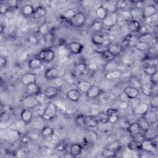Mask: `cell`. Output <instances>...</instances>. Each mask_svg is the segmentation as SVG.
Listing matches in <instances>:
<instances>
[{
	"mask_svg": "<svg viewBox=\"0 0 158 158\" xmlns=\"http://www.w3.org/2000/svg\"><path fill=\"white\" fill-rule=\"evenodd\" d=\"M120 147L119 146V143L118 142H117V141H115V142H113L112 143H110L107 148H106V149H109V151L113 152H115L118 149V148Z\"/></svg>",
	"mask_w": 158,
	"mask_h": 158,
	"instance_id": "cell-54",
	"label": "cell"
},
{
	"mask_svg": "<svg viewBox=\"0 0 158 158\" xmlns=\"http://www.w3.org/2000/svg\"><path fill=\"white\" fill-rule=\"evenodd\" d=\"M4 28H5V27L3 25V24H1V26H0V32H1V34L2 33L3 30H4Z\"/></svg>",
	"mask_w": 158,
	"mask_h": 158,
	"instance_id": "cell-62",
	"label": "cell"
},
{
	"mask_svg": "<svg viewBox=\"0 0 158 158\" xmlns=\"http://www.w3.org/2000/svg\"><path fill=\"white\" fill-rule=\"evenodd\" d=\"M107 14H108V12L102 6L98 7L96 10V17L99 20L101 21L107 16Z\"/></svg>",
	"mask_w": 158,
	"mask_h": 158,
	"instance_id": "cell-42",
	"label": "cell"
},
{
	"mask_svg": "<svg viewBox=\"0 0 158 158\" xmlns=\"http://www.w3.org/2000/svg\"><path fill=\"white\" fill-rule=\"evenodd\" d=\"M127 27L128 30H130L133 33L139 32L141 29V25L140 23L136 20L130 19L127 22Z\"/></svg>",
	"mask_w": 158,
	"mask_h": 158,
	"instance_id": "cell-28",
	"label": "cell"
},
{
	"mask_svg": "<svg viewBox=\"0 0 158 158\" xmlns=\"http://www.w3.org/2000/svg\"><path fill=\"white\" fill-rule=\"evenodd\" d=\"M69 48L70 51L73 54H80L83 49V45L80 42L73 41L69 44Z\"/></svg>",
	"mask_w": 158,
	"mask_h": 158,
	"instance_id": "cell-26",
	"label": "cell"
},
{
	"mask_svg": "<svg viewBox=\"0 0 158 158\" xmlns=\"http://www.w3.org/2000/svg\"><path fill=\"white\" fill-rule=\"evenodd\" d=\"M149 109V106L148 104L143 102H138L133 109L134 114L137 115H144Z\"/></svg>",
	"mask_w": 158,
	"mask_h": 158,
	"instance_id": "cell-14",
	"label": "cell"
},
{
	"mask_svg": "<svg viewBox=\"0 0 158 158\" xmlns=\"http://www.w3.org/2000/svg\"><path fill=\"white\" fill-rule=\"evenodd\" d=\"M128 83H129V86L135 88H139L141 85V82L140 81L139 79L138 78L136 77H132L129 79L128 81Z\"/></svg>",
	"mask_w": 158,
	"mask_h": 158,
	"instance_id": "cell-45",
	"label": "cell"
},
{
	"mask_svg": "<svg viewBox=\"0 0 158 158\" xmlns=\"http://www.w3.org/2000/svg\"><path fill=\"white\" fill-rule=\"evenodd\" d=\"M22 104L24 109H31L38 106L40 104V101L37 98V96L27 95L23 98Z\"/></svg>",
	"mask_w": 158,
	"mask_h": 158,
	"instance_id": "cell-2",
	"label": "cell"
},
{
	"mask_svg": "<svg viewBox=\"0 0 158 158\" xmlns=\"http://www.w3.org/2000/svg\"><path fill=\"white\" fill-rule=\"evenodd\" d=\"M59 75V70L55 67H49L44 72V77L48 81L56 80L58 78Z\"/></svg>",
	"mask_w": 158,
	"mask_h": 158,
	"instance_id": "cell-21",
	"label": "cell"
},
{
	"mask_svg": "<svg viewBox=\"0 0 158 158\" xmlns=\"http://www.w3.org/2000/svg\"><path fill=\"white\" fill-rule=\"evenodd\" d=\"M143 132L142 133V137L144 139H149L152 141L156 140L157 138V130L156 128L147 127L146 128L143 130Z\"/></svg>",
	"mask_w": 158,
	"mask_h": 158,
	"instance_id": "cell-9",
	"label": "cell"
},
{
	"mask_svg": "<svg viewBox=\"0 0 158 158\" xmlns=\"http://www.w3.org/2000/svg\"><path fill=\"white\" fill-rule=\"evenodd\" d=\"M138 41V37L132 34L127 35L123 40V43L127 46H134Z\"/></svg>",
	"mask_w": 158,
	"mask_h": 158,
	"instance_id": "cell-39",
	"label": "cell"
},
{
	"mask_svg": "<svg viewBox=\"0 0 158 158\" xmlns=\"http://www.w3.org/2000/svg\"><path fill=\"white\" fill-rule=\"evenodd\" d=\"M91 83L87 80H82L79 81L77 85V89L81 93H86L91 86Z\"/></svg>",
	"mask_w": 158,
	"mask_h": 158,
	"instance_id": "cell-34",
	"label": "cell"
},
{
	"mask_svg": "<svg viewBox=\"0 0 158 158\" xmlns=\"http://www.w3.org/2000/svg\"><path fill=\"white\" fill-rule=\"evenodd\" d=\"M54 134V130L48 126H44L41 130V135L43 138L51 137Z\"/></svg>",
	"mask_w": 158,
	"mask_h": 158,
	"instance_id": "cell-43",
	"label": "cell"
},
{
	"mask_svg": "<svg viewBox=\"0 0 158 158\" xmlns=\"http://www.w3.org/2000/svg\"><path fill=\"white\" fill-rule=\"evenodd\" d=\"M102 6L105 8V9L107 10L108 14L117 12V11L115 1H107Z\"/></svg>",
	"mask_w": 158,
	"mask_h": 158,
	"instance_id": "cell-36",
	"label": "cell"
},
{
	"mask_svg": "<svg viewBox=\"0 0 158 158\" xmlns=\"http://www.w3.org/2000/svg\"><path fill=\"white\" fill-rule=\"evenodd\" d=\"M86 15L82 12H78L69 22L70 25L75 27H81L86 22Z\"/></svg>",
	"mask_w": 158,
	"mask_h": 158,
	"instance_id": "cell-5",
	"label": "cell"
},
{
	"mask_svg": "<svg viewBox=\"0 0 158 158\" xmlns=\"http://www.w3.org/2000/svg\"><path fill=\"white\" fill-rule=\"evenodd\" d=\"M65 143H59L58 144H57V145L56 146V150H57V151H59V152H62V151H64L65 149Z\"/></svg>",
	"mask_w": 158,
	"mask_h": 158,
	"instance_id": "cell-58",
	"label": "cell"
},
{
	"mask_svg": "<svg viewBox=\"0 0 158 158\" xmlns=\"http://www.w3.org/2000/svg\"><path fill=\"white\" fill-rule=\"evenodd\" d=\"M9 138H10L9 139L14 140V139H15V138H18L19 132L15 130H13L11 131L10 133H9Z\"/></svg>",
	"mask_w": 158,
	"mask_h": 158,
	"instance_id": "cell-60",
	"label": "cell"
},
{
	"mask_svg": "<svg viewBox=\"0 0 158 158\" xmlns=\"http://www.w3.org/2000/svg\"><path fill=\"white\" fill-rule=\"evenodd\" d=\"M98 120L99 123H106L108 122V116L106 112H99L98 115H96Z\"/></svg>",
	"mask_w": 158,
	"mask_h": 158,
	"instance_id": "cell-48",
	"label": "cell"
},
{
	"mask_svg": "<svg viewBox=\"0 0 158 158\" xmlns=\"http://www.w3.org/2000/svg\"><path fill=\"white\" fill-rule=\"evenodd\" d=\"M143 72L148 75H152L157 72V66L154 64H144L143 67Z\"/></svg>",
	"mask_w": 158,
	"mask_h": 158,
	"instance_id": "cell-40",
	"label": "cell"
},
{
	"mask_svg": "<svg viewBox=\"0 0 158 158\" xmlns=\"http://www.w3.org/2000/svg\"><path fill=\"white\" fill-rule=\"evenodd\" d=\"M152 97L149 101V106L153 109H157L158 107V96L157 94H154L152 95Z\"/></svg>",
	"mask_w": 158,
	"mask_h": 158,
	"instance_id": "cell-51",
	"label": "cell"
},
{
	"mask_svg": "<svg viewBox=\"0 0 158 158\" xmlns=\"http://www.w3.org/2000/svg\"><path fill=\"white\" fill-rule=\"evenodd\" d=\"M7 6L9 9H14L17 7L18 6V1L16 0H9L6 2Z\"/></svg>",
	"mask_w": 158,
	"mask_h": 158,
	"instance_id": "cell-57",
	"label": "cell"
},
{
	"mask_svg": "<svg viewBox=\"0 0 158 158\" xmlns=\"http://www.w3.org/2000/svg\"><path fill=\"white\" fill-rule=\"evenodd\" d=\"M102 57L105 60H106L107 61H109V62H110V61L113 60L114 59L115 57L107 49L104 50L102 52Z\"/></svg>",
	"mask_w": 158,
	"mask_h": 158,
	"instance_id": "cell-49",
	"label": "cell"
},
{
	"mask_svg": "<svg viewBox=\"0 0 158 158\" xmlns=\"http://www.w3.org/2000/svg\"><path fill=\"white\" fill-rule=\"evenodd\" d=\"M35 8L31 4H25L21 9L22 14L25 17H30L32 16L34 12Z\"/></svg>",
	"mask_w": 158,
	"mask_h": 158,
	"instance_id": "cell-38",
	"label": "cell"
},
{
	"mask_svg": "<svg viewBox=\"0 0 158 158\" xmlns=\"http://www.w3.org/2000/svg\"><path fill=\"white\" fill-rule=\"evenodd\" d=\"M156 148L157 145L156 143H154V141L143 139L141 142V149L147 152H154V151L156 150Z\"/></svg>",
	"mask_w": 158,
	"mask_h": 158,
	"instance_id": "cell-10",
	"label": "cell"
},
{
	"mask_svg": "<svg viewBox=\"0 0 158 158\" xmlns=\"http://www.w3.org/2000/svg\"><path fill=\"white\" fill-rule=\"evenodd\" d=\"M43 65L42 60L38 57H34L28 61V67L31 70H37L41 67Z\"/></svg>",
	"mask_w": 158,
	"mask_h": 158,
	"instance_id": "cell-29",
	"label": "cell"
},
{
	"mask_svg": "<svg viewBox=\"0 0 158 158\" xmlns=\"http://www.w3.org/2000/svg\"><path fill=\"white\" fill-rule=\"evenodd\" d=\"M54 29V25L49 22H45L43 23L38 28V32L42 35L49 34Z\"/></svg>",
	"mask_w": 158,
	"mask_h": 158,
	"instance_id": "cell-19",
	"label": "cell"
},
{
	"mask_svg": "<svg viewBox=\"0 0 158 158\" xmlns=\"http://www.w3.org/2000/svg\"><path fill=\"white\" fill-rule=\"evenodd\" d=\"M75 122L77 125L88 128H94L98 125V120L96 115H79L76 117Z\"/></svg>",
	"mask_w": 158,
	"mask_h": 158,
	"instance_id": "cell-1",
	"label": "cell"
},
{
	"mask_svg": "<svg viewBox=\"0 0 158 158\" xmlns=\"http://www.w3.org/2000/svg\"><path fill=\"white\" fill-rule=\"evenodd\" d=\"M78 11H77L75 9H69L67 10L63 14L64 19L67 20H70Z\"/></svg>",
	"mask_w": 158,
	"mask_h": 158,
	"instance_id": "cell-47",
	"label": "cell"
},
{
	"mask_svg": "<svg viewBox=\"0 0 158 158\" xmlns=\"http://www.w3.org/2000/svg\"><path fill=\"white\" fill-rule=\"evenodd\" d=\"M101 99V100H103L102 101V102H106L107 101H109L110 99H111V98L109 96V94H104V93H101L99 96Z\"/></svg>",
	"mask_w": 158,
	"mask_h": 158,
	"instance_id": "cell-59",
	"label": "cell"
},
{
	"mask_svg": "<svg viewBox=\"0 0 158 158\" xmlns=\"http://www.w3.org/2000/svg\"><path fill=\"white\" fill-rule=\"evenodd\" d=\"M59 94V88L54 86H49L44 91V96L49 99L56 98Z\"/></svg>",
	"mask_w": 158,
	"mask_h": 158,
	"instance_id": "cell-18",
	"label": "cell"
},
{
	"mask_svg": "<svg viewBox=\"0 0 158 158\" xmlns=\"http://www.w3.org/2000/svg\"><path fill=\"white\" fill-rule=\"evenodd\" d=\"M115 4H116L117 10H128L127 8L128 7L129 1H125V0H120V1H115Z\"/></svg>",
	"mask_w": 158,
	"mask_h": 158,
	"instance_id": "cell-46",
	"label": "cell"
},
{
	"mask_svg": "<svg viewBox=\"0 0 158 158\" xmlns=\"http://www.w3.org/2000/svg\"><path fill=\"white\" fill-rule=\"evenodd\" d=\"M38 57L42 60L43 62H50L52 61L55 57L54 52L50 48L43 49L40 52Z\"/></svg>",
	"mask_w": 158,
	"mask_h": 158,
	"instance_id": "cell-4",
	"label": "cell"
},
{
	"mask_svg": "<svg viewBox=\"0 0 158 158\" xmlns=\"http://www.w3.org/2000/svg\"><path fill=\"white\" fill-rule=\"evenodd\" d=\"M105 41H106V38L104 35L99 33L94 34L91 37L92 43L98 46L104 44V43H105Z\"/></svg>",
	"mask_w": 158,
	"mask_h": 158,
	"instance_id": "cell-32",
	"label": "cell"
},
{
	"mask_svg": "<svg viewBox=\"0 0 158 158\" xmlns=\"http://www.w3.org/2000/svg\"><path fill=\"white\" fill-rule=\"evenodd\" d=\"M122 77V72L119 70H113L107 72L104 77L109 80H115L120 78Z\"/></svg>",
	"mask_w": 158,
	"mask_h": 158,
	"instance_id": "cell-33",
	"label": "cell"
},
{
	"mask_svg": "<svg viewBox=\"0 0 158 158\" xmlns=\"http://www.w3.org/2000/svg\"><path fill=\"white\" fill-rule=\"evenodd\" d=\"M45 120L41 116H38L36 117L33 123H32V128L35 130H41L44 125Z\"/></svg>",
	"mask_w": 158,
	"mask_h": 158,
	"instance_id": "cell-35",
	"label": "cell"
},
{
	"mask_svg": "<svg viewBox=\"0 0 158 158\" xmlns=\"http://www.w3.org/2000/svg\"><path fill=\"white\" fill-rule=\"evenodd\" d=\"M26 91L28 95L38 96L41 94V89L36 82L27 85L26 86Z\"/></svg>",
	"mask_w": 158,
	"mask_h": 158,
	"instance_id": "cell-17",
	"label": "cell"
},
{
	"mask_svg": "<svg viewBox=\"0 0 158 158\" xmlns=\"http://www.w3.org/2000/svg\"><path fill=\"white\" fill-rule=\"evenodd\" d=\"M102 93V91L100 88L96 85H91L87 92L85 93L86 96L89 99H94L99 96Z\"/></svg>",
	"mask_w": 158,
	"mask_h": 158,
	"instance_id": "cell-20",
	"label": "cell"
},
{
	"mask_svg": "<svg viewBox=\"0 0 158 158\" xmlns=\"http://www.w3.org/2000/svg\"><path fill=\"white\" fill-rule=\"evenodd\" d=\"M123 92L126 94V95L130 100L136 99L139 94V91L138 89L130 86L125 87L123 89Z\"/></svg>",
	"mask_w": 158,
	"mask_h": 158,
	"instance_id": "cell-25",
	"label": "cell"
},
{
	"mask_svg": "<svg viewBox=\"0 0 158 158\" xmlns=\"http://www.w3.org/2000/svg\"><path fill=\"white\" fill-rule=\"evenodd\" d=\"M108 116V122L109 123H116L119 118V111L117 109L114 108H109L106 111Z\"/></svg>",
	"mask_w": 158,
	"mask_h": 158,
	"instance_id": "cell-13",
	"label": "cell"
},
{
	"mask_svg": "<svg viewBox=\"0 0 158 158\" xmlns=\"http://www.w3.org/2000/svg\"><path fill=\"white\" fill-rule=\"evenodd\" d=\"M107 49L114 56H116L118 54H120L122 50H123V47L122 46L117 43H111L108 46Z\"/></svg>",
	"mask_w": 158,
	"mask_h": 158,
	"instance_id": "cell-31",
	"label": "cell"
},
{
	"mask_svg": "<svg viewBox=\"0 0 158 158\" xmlns=\"http://www.w3.org/2000/svg\"><path fill=\"white\" fill-rule=\"evenodd\" d=\"M127 130L130 134L133 137H136L141 135V131H143L141 126L138 122H133L130 123L127 127Z\"/></svg>",
	"mask_w": 158,
	"mask_h": 158,
	"instance_id": "cell-15",
	"label": "cell"
},
{
	"mask_svg": "<svg viewBox=\"0 0 158 158\" xmlns=\"http://www.w3.org/2000/svg\"><path fill=\"white\" fill-rule=\"evenodd\" d=\"M66 97L72 102H77L81 97V93L77 89H71L66 93Z\"/></svg>",
	"mask_w": 158,
	"mask_h": 158,
	"instance_id": "cell-23",
	"label": "cell"
},
{
	"mask_svg": "<svg viewBox=\"0 0 158 158\" xmlns=\"http://www.w3.org/2000/svg\"><path fill=\"white\" fill-rule=\"evenodd\" d=\"M47 14V10L46 8L42 6H38L35 9V12L32 15V17L33 19L38 20L40 19H42Z\"/></svg>",
	"mask_w": 158,
	"mask_h": 158,
	"instance_id": "cell-24",
	"label": "cell"
},
{
	"mask_svg": "<svg viewBox=\"0 0 158 158\" xmlns=\"http://www.w3.org/2000/svg\"><path fill=\"white\" fill-rule=\"evenodd\" d=\"M98 140V133L93 130L88 131L83 137V142L86 144H94Z\"/></svg>",
	"mask_w": 158,
	"mask_h": 158,
	"instance_id": "cell-11",
	"label": "cell"
},
{
	"mask_svg": "<svg viewBox=\"0 0 158 158\" xmlns=\"http://www.w3.org/2000/svg\"><path fill=\"white\" fill-rule=\"evenodd\" d=\"M57 107L54 103H49L46 106L42 114L43 118L45 121H50L52 120L56 115Z\"/></svg>",
	"mask_w": 158,
	"mask_h": 158,
	"instance_id": "cell-3",
	"label": "cell"
},
{
	"mask_svg": "<svg viewBox=\"0 0 158 158\" xmlns=\"http://www.w3.org/2000/svg\"><path fill=\"white\" fill-rule=\"evenodd\" d=\"M150 81L152 85H157L158 82V72H156L155 73L150 76Z\"/></svg>",
	"mask_w": 158,
	"mask_h": 158,
	"instance_id": "cell-56",
	"label": "cell"
},
{
	"mask_svg": "<svg viewBox=\"0 0 158 158\" xmlns=\"http://www.w3.org/2000/svg\"><path fill=\"white\" fill-rule=\"evenodd\" d=\"M143 118L149 126L153 125L157 122V114L152 110L149 109L144 115H143Z\"/></svg>",
	"mask_w": 158,
	"mask_h": 158,
	"instance_id": "cell-12",
	"label": "cell"
},
{
	"mask_svg": "<svg viewBox=\"0 0 158 158\" xmlns=\"http://www.w3.org/2000/svg\"><path fill=\"white\" fill-rule=\"evenodd\" d=\"M134 48L140 51H149L151 48V46L149 44L138 41L137 43L134 46Z\"/></svg>",
	"mask_w": 158,
	"mask_h": 158,
	"instance_id": "cell-44",
	"label": "cell"
},
{
	"mask_svg": "<svg viewBox=\"0 0 158 158\" xmlns=\"http://www.w3.org/2000/svg\"><path fill=\"white\" fill-rule=\"evenodd\" d=\"M87 70L86 65L84 62H80L75 65L72 69L71 73L73 77L78 78L83 75Z\"/></svg>",
	"mask_w": 158,
	"mask_h": 158,
	"instance_id": "cell-7",
	"label": "cell"
},
{
	"mask_svg": "<svg viewBox=\"0 0 158 158\" xmlns=\"http://www.w3.org/2000/svg\"><path fill=\"white\" fill-rule=\"evenodd\" d=\"M118 22V15L117 12L109 13L107 16L102 20L104 26L107 27H112L116 25Z\"/></svg>",
	"mask_w": 158,
	"mask_h": 158,
	"instance_id": "cell-8",
	"label": "cell"
},
{
	"mask_svg": "<svg viewBox=\"0 0 158 158\" xmlns=\"http://www.w3.org/2000/svg\"><path fill=\"white\" fill-rule=\"evenodd\" d=\"M103 26L102 21H95L91 24V28L95 31H99L102 28Z\"/></svg>",
	"mask_w": 158,
	"mask_h": 158,
	"instance_id": "cell-52",
	"label": "cell"
},
{
	"mask_svg": "<svg viewBox=\"0 0 158 158\" xmlns=\"http://www.w3.org/2000/svg\"><path fill=\"white\" fill-rule=\"evenodd\" d=\"M9 10V8L6 2H1L0 3V14L1 15L6 14Z\"/></svg>",
	"mask_w": 158,
	"mask_h": 158,
	"instance_id": "cell-55",
	"label": "cell"
},
{
	"mask_svg": "<svg viewBox=\"0 0 158 158\" xmlns=\"http://www.w3.org/2000/svg\"><path fill=\"white\" fill-rule=\"evenodd\" d=\"M130 14L131 15V19L138 20L142 19V9L138 7H133L131 9H129Z\"/></svg>",
	"mask_w": 158,
	"mask_h": 158,
	"instance_id": "cell-37",
	"label": "cell"
},
{
	"mask_svg": "<svg viewBox=\"0 0 158 158\" xmlns=\"http://www.w3.org/2000/svg\"><path fill=\"white\" fill-rule=\"evenodd\" d=\"M36 80V75L35 73L28 72L23 74L21 77V81L23 85L27 86V85L35 83Z\"/></svg>",
	"mask_w": 158,
	"mask_h": 158,
	"instance_id": "cell-16",
	"label": "cell"
},
{
	"mask_svg": "<svg viewBox=\"0 0 158 158\" xmlns=\"http://www.w3.org/2000/svg\"><path fill=\"white\" fill-rule=\"evenodd\" d=\"M128 147L129 149L132 151L138 149L139 148H141V142L136 140H132L129 143Z\"/></svg>",
	"mask_w": 158,
	"mask_h": 158,
	"instance_id": "cell-50",
	"label": "cell"
},
{
	"mask_svg": "<svg viewBox=\"0 0 158 158\" xmlns=\"http://www.w3.org/2000/svg\"><path fill=\"white\" fill-rule=\"evenodd\" d=\"M119 101L120 103H125V104H128L130 102V99L126 95V94L123 91L118 96Z\"/></svg>",
	"mask_w": 158,
	"mask_h": 158,
	"instance_id": "cell-53",
	"label": "cell"
},
{
	"mask_svg": "<svg viewBox=\"0 0 158 158\" xmlns=\"http://www.w3.org/2000/svg\"><path fill=\"white\" fill-rule=\"evenodd\" d=\"M33 118V112L30 109H23L20 112V118L25 124H29L31 122Z\"/></svg>",
	"mask_w": 158,
	"mask_h": 158,
	"instance_id": "cell-22",
	"label": "cell"
},
{
	"mask_svg": "<svg viewBox=\"0 0 158 158\" xmlns=\"http://www.w3.org/2000/svg\"><path fill=\"white\" fill-rule=\"evenodd\" d=\"M139 88H140L142 93L146 96H151L153 94L152 85H149V84H147V83L141 84Z\"/></svg>",
	"mask_w": 158,
	"mask_h": 158,
	"instance_id": "cell-41",
	"label": "cell"
},
{
	"mask_svg": "<svg viewBox=\"0 0 158 158\" xmlns=\"http://www.w3.org/2000/svg\"><path fill=\"white\" fill-rule=\"evenodd\" d=\"M157 13V9L153 4L146 5L142 8V19H149L154 16Z\"/></svg>",
	"mask_w": 158,
	"mask_h": 158,
	"instance_id": "cell-6",
	"label": "cell"
},
{
	"mask_svg": "<svg viewBox=\"0 0 158 158\" xmlns=\"http://www.w3.org/2000/svg\"><path fill=\"white\" fill-rule=\"evenodd\" d=\"M154 40V35L153 34L149 33V32H145L142 33L138 36V41L148 44H151V43Z\"/></svg>",
	"mask_w": 158,
	"mask_h": 158,
	"instance_id": "cell-27",
	"label": "cell"
},
{
	"mask_svg": "<svg viewBox=\"0 0 158 158\" xmlns=\"http://www.w3.org/2000/svg\"><path fill=\"white\" fill-rule=\"evenodd\" d=\"M83 151V147L80 144L73 143L70 146V154L73 157H77L80 155Z\"/></svg>",
	"mask_w": 158,
	"mask_h": 158,
	"instance_id": "cell-30",
	"label": "cell"
},
{
	"mask_svg": "<svg viewBox=\"0 0 158 158\" xmlns=\"http://www.w3.org/2000/svg\"><path fill=\"white\" fill-rule=\"evenodd\" d=\"M7 59L4 56H1V59H0V65H1V68H3L5 67L7 65Z\"/></svg>",
	"mask_w": 158,
	"mask_h": 158,
	"instance_id": "cell-61",
	"label": "cell"
}]
</instances>
